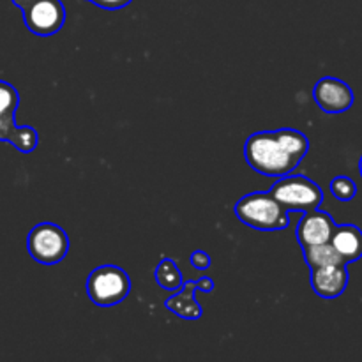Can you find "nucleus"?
Returning <instances> with one entry per match:
<instances>
[{
  "instance_id": "obj_6",
  "label": "nucleus",
  "mask_w": 362,
  "mask_h": 362,
  "mask_svg": "<svg viewBox=\"0 0 362 362\" xmlns=\"http://www.w3.org/2000/svg\"><path fill=\"white\" fill-rule=\"evenodd\" d=\"M27 250L37 264L55 265L66 258L69 251V237L59 225L39 223L28 232Z\"/></svg>"
},
{
  "instance_id": "obj_10",
  "label": "nucleus",
  "mask_w": 362,
  "mask_h": 362,
  "mask_svg": "<svg viewBox=\"0 0 362 362\" xmlns=\"http://www.w3.org/2000/svg\"><path fill=\"white\" fill-rule=\"evenodd\" d=\"M349 279L346 264L311 269V286H313L315 293L322 299H336V297L343 296V292L349 286Z\"/></svg>"
},
{
  "instance_id": "obj_12",
  "label": "nucleus",
  "mask_w": 362,
  "mask_h": 362,
  "mask_svg": "<svg viewBox=\"0 0 362 362\" xmlns=\"http://www.w3.org/2000/svg\"><path fill=\"white\" fill-rule=\"evenodd\" d=\"M197 292V281H184L180 292L173 293L172 297L165 300L166 310H170L177 317L184 318V320H198L204 311H202V306L198 304L197 297H194Z\"/></svg>"
},
{
  "instance_id": "obj_7",
  "label": "nucleus",
  "mask_w": 362,
  "mask_h": 362,
  "mask_svg": "<svg viewBox=\"0 0 362 362\" xmlns=\"http://www.w3.org/2000/svg\"><path fill=\"white\" fill-rule=\"evenodd\" d=\"M23 14L25 27L35 35H53L66 23V7L60 0H13Z\"/></svg>"
},
{
  "instance_id": "obj_2",
  "label": "nucleus",
  "mask_w": 362,
  "mask_h": 362,
  "mask_svg": "<svg viewBox=\"0 0 362 362\" xmlns=\"http://www.w3.org/2000/svg\"><path fill=\"white\" fill-rule=\"evenodd\" d=\"M235 216L246 226L262 232H276L285 230L290 225V211H286L271 193L257 191L246 194L235 204Z\"/></svg>"
},
{
  "instance_id": "obj_3",
  "label": "nucleus",
  "mask_w": 362,
  "mask_h": 362,
  "mask_svg": "<svg viewBox=\"0 0 362 362\" xmlns=\"http://www.w3.org/2000/svg\"><path fill=\"white\" fill-rule=\"evenodd\" d=\"M20 105V94L7 81L0 80V141L14 145L21 154H30L35 151L39 134L34 127L16 124V110Z\"/></svg>"
},
{
  "instance_id": "obj_15",
  "label": "nucleus",
  "mask_w": 362,
  "mask_h": 362,
  "mask_svg": "<svg viewBox=\"0 0 362 362\" xmlns=\"http://www.w3.org/2000/svg\"><path fill=\"white\" fill-rule=\"evenodd\" d=\"M331 193L336 200L339 202H350L356 198L357 186L350 177L338 175L331 180Z\"/></svg>"
},
{
  "instance_id": "obj_14",
  "label": "nucleus",
  "mask_w": 362,
  "mask_h": 362,
  "mask_svg": "<svg viewBox=\"0 0 362 362\" xmlns=\"http://www.w3.org/2000/svg\"><path fill=\"white\" fill-rule=\"evenodd\" d=\"M156 281L163 290L177 292V290L182 288L184 276L172 258H163L158 267H156Z\"/></svg>"
},
{
  "instance_id": "obj_11",
  "label": "nucleus",
  "mask_w": 362,
  "mask_h": 362,
  "mask_svg": "<svg viewBox=\"0 0 362 362\" xmlns=\"http://www.w3.org/2000/svg\"><path fill=\"white\" fill-rule=\"evenodd\" d=\"M331 244L346 264L359 260L362 257V230L356 225H336Z\"/></svg>"
},
{
  "instance_id": "obj_13",
  "label": "nucleus",
  "mask_w": 362,
  "mask_h": 362,
  "mask_svg": "<svg viewBox=\"0 0 362 362\" xmlns=\"http://www.w3.org/2000/svg\"><path fill=\"white\" fill-rule=\"evenodd\" d=\"M303 257L310 269L325 267V265L346 264V262L339 257V253L334 250V246H332L331 243L315 244V246H304Z\"/></svg>"
},
{
  "instance_id": "obj_9",
  "label": "nucleus",
  "mask_w": 362,
  "mask_h": 362,
  "mask_svg": "<svg viewBox=\"0 0 362 362\" xmlns=\"http://www.w3.org/2000/svg\"><path fill=\"white\" fill-rule=\"evenodd\" d=\"M336 228V221L331 214L324 211L304 212L303 219L299 221L296 230L297 240L300 246H315V244L331 243L332 232Z\"/></svg>"
},
{
  "instance_id": "obj_8",
  "label": "nucleus",
  "mask_w": 362,
  "mask_h": 362,
  "mask_svg": "<svg viewBox=\"0 0 362 362\" xmlns=\"http://www.w3.org/2000/svg\"><path fill=\"white\" fill-rule=\"evenodd\" d=\"M313 98L325 113H343L354 105V90L350 85L332 76H325L317 81Z\"/></svg>"
},
{
  "instance_id": "obj_16",
  "label": "nucleus",
  "mask_w": 362,
  "mask_h": 362,
  "mask_svg": "<svg viewBox=\"0 0 362 362\" xmlns=\"http://www.w3.org/2000/svg\"><path fill=\"white\" fill-rule=\"evenodd\" d=\"M189 262L198 271H205V269H209L212 265V258L205 251H194V253H191Z\"/></svg>"
},
{
  "instance_id": "obj_19",
  "label": "nucleus",
  "mask_w": 362,
  "mask_h": 362,
  "mask_svg": "<svg viewBox=\"0 0 362 362\" xmlns=\"http://www.w3.org/2000/svg\"><path fill=\"white\" fill-rule=\"evenodd\" d=\"M359 172H361V177H362V158H361V161H359Z\"/></svg>"
},
{
  "instance_id": "obj_1",
  "label": "nucleus",
  "mask_w": 362,
  "mask_h": 362,
  "mask_svg": "<svg viewBox=\"0 0 362 362\" xmlns=\"http://www.w3.org/2000/svg\"><path fill=\"white\" fill-rule=\"evenodd\" d=\"M310 151V140L297 129L260 131L244 145L246 161L255 172L267 177L290 175Z\"/></svg>"
},
{
  "instance_id": "obj_5",
  "label": "nucleus",
  "mask_w": 362,
  "mask_h": 362,
  "mask_svg": "<svg viewBox=\"0 0 362 362\" xmlns=\"http://www.w3.org/2000/svg\"><path fill=\"white\" fill-rule=\"evenodd\" d=\"M129 292V274L117 265H101L87 278L88 299L99 308H112L122 303Z\"/></svg>"
},
{
  "instance_id": "obj_4",
  "label": "nucleus",
  "mask_w": 362,
  "mask_h": 362,
  "mask_svg": "<svg viewBox=\"0 0 362 362\" xmlns=\"http://www.w3.org/2000/svg\"><path fill=\"white\" fill-rule=\"evenodd\" d=\"M269 193L286 211L310 212L320 207L324 202L322 187L304 175L279 177V180L269 189Z\"/></svg>"
},
{
  "instance_id": "obj_17",
  "label": "nucleus",
  "mask_w": 362,
  "mask_h": 362,
  "mask_svg": "<svg viewBox=\"0 0 362 362\" xmlns=\"http://www.w3.org/2000/svg\"><path fill=\"white\" fill-rule=\"evenodd\" d=\"M88 2L95 4V6H99L101 9L106 11H119L124 9L126 6H129L133 0H88Z\"/></svg>"
},
{
  "instance_id": "obj_18",
  "label": "nucleus",
  "mask_w": 362,
  "mask_h": 362,
  "mask_svg": "<svg viewBox=\"0 0 362 362\" xmlns=\"http://www.w3.org/2000/svg\"><path fill=\"white\" fill-rule=\"evenodd\" d=\"M197 288H198V292L211 293L212 290H214V281H212L209 276H202L200 279H197Z\"/></svg>"
}]
</instances>
